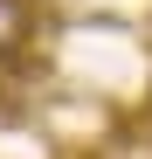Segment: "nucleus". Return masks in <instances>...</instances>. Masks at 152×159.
I'll use <instances>...</instances> for the list:
<instances>
[{"mask_svg": "<svg viewBox=\"0 0 152 159\" xmlns=\"http://www.w3.org/2000/svg\"><path fill=\"white\" fill-rule=\"evenodd\" d=\"M28 28H35L28 0H0V62H14V56H21V42H28Z\"/></svg>", "mask_w": 152, "mask_h": 159, "instance_id": "nucleus-1", "label": "nucleus"}]
</instances>
